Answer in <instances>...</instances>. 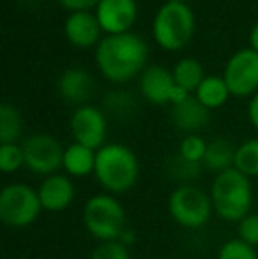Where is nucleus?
Wrapping results in <instances>:
<instances>
[{
	"label": "nucleus",
	"instance_id": "2f4dec72",
	"mask_svg": "<svg viewBox=\"0 0 258 259\" xmlns=\"http://www.w3.org/2000/svg\"><path fill=\"white\" fill-rule=\"evenodd\" d=\"M249 45H251V48L258 53V23H255V27L249 32Z\"/></svg>",
	"mask_w": 258,
	"mask_h": 259
},
{
	"label": "nucleus",
	"instance_id": "f3484780",
	"mask_svg": "<svg viewBox=\"0 0 258 259\" xmlns=\"http://www.w3.org/2000/svg\"><path fill=\"white\" fill-rule=\"evenodd\" d=\"M96 150L83 147L80 143H72L64 152V169L71 177H87L96 171Z\"/></svg>",
	"mask_w": 258,
	"mask_h": 259
},
{
	"label": "nucleus",
	"instance_id": "7ed1b4c3",
	"mask_svg": "<svg viewBox=\"0 0 258 259\" xmlns=\"http://www.w3.org/2000/svg\"><path fill=\"white\" fill-rule=\"evenodd\" d=\"M212 208L221 219L230 222H241L249 215L253 201L251 182L249 177L232 167L217 173L210 191Z\"/></svg>",
	"mask_w": 258,
	"mask_h": 259
},
{
	"label": "nucleus",
	"instance_id": "a211bd4d",
	"mask_svg": "<svg viewBox=\"0 0 258 259\" xmlns=\"http://www.w3.org/2000/svg\"><path fill=\"white\" fill-rule=\"evenodd\" d=\"M235 152H237V148L232 147L230 141L223 140V138H216V140L207 143V152L202 164L205 169L223 173V171L234 167Z\"/></svg>",
	"mask_w": 258,
	"mask_h": 259
},
{
	"label": "nucleus",
	"instance_id": "412c9836",
	"mask_svg": "<svg viewBox=\"0 0 258 259\" xmlns=\"http://www.w3.org/2000/svg\"><path fill=\"white\" fill-rule=\"evenodd\" d=\"M21 129L23 123L18 109L7 103L0 104V145L14 143L20 138Z\"/></svg>",
	"mask_w": 258,
	"mask_h": 259
},
{
	"label": "nucleus",
	"instance_id": "39448f33",
	"mask_svg": "<svg viewBox=\"0 0 258 259\" xmlns=\"http://www.w3.org/2000/svg\"><path fill=\"white\" fill-rule=\"evenodd\" d=\"M83 224L101 242L119 240L126 229V211L112 194H96L83 208Z\"/></svg>",
	"mask_w": 258,
	"mask_h": 259
},
{
	"label": "nucleus",
	"instance_id": "0eeeda50",
	"mask_svg": "<svg viewBox=\"0 0 258 259\" xmlns=\"http://www.w3.org/2000/svg\"><path fill=\"white\" fill-rule=\"evenodd\" d=\"M212 199L193 185L182 184L170 194L168 211L182 228L196 229L209 222L212 213Z\"/></svg>",
	"mask_w": 258,
	"mask_h": 259
},
{
	"label": "nucleus",
	"instance_id": "dca6fc26",
	"mask_svg": "<svg viewBox=\"0 0 258 259\" xmlns=\"http://www.w3.org/2000/svg\"><path fill=\"white\" fill-rule=\"evenodd\" d=\"M209 111L210 109H207L196 97L190 96L182 103L173 104L172 122L179 131L195 134L209 123Z\"/></svg>",
	"mask_w": 258,
	"mask_h": 259
},
{
	"label": "nucleus",
	"instance_id": "423d86ee",
	"mask_svg": "<svg viewBox=\"0 0 258 259\" xmlns=\"http://www.w3.org/2000/svg\"><path fill=\"white\" fill-rule=\"evenodd\" d=\"M43 206L38 191L25 184H9L0 191V219L9 228H27L39 217Z\"/></svg>",
	"mask_w": 258,
	"mask_h": 259
},
{
	"label": "nucleus",
	"instance_id": "6e6552de",
	"mask_svg": "<svg viewBox=\"0 0 258 259\" xmlns=\"http://www.w3.org/2000/svg\"><path fill=\"white\" fill-rule=\"evenodd\" d=\"M25 166L35 175L52 177L64 166V152L60 141L50 134H32L21 145Z\"/></svg>",
	"mask_w": 258,
	"mask_h": 259
},
{
	"label": "nucleus",
	"instance_id": "6ab92c4d",
	"mask_svg": "<svg viewBox=\"0 0 258 259\" xmlns=\"http://www.w3.org/2000/svg\"><path fill=\"white\" fill-rule=\"evenodd\" d=\"M230 90H228L227 83H225L223 76H207L202 83H200L198 90L195 92V97L200 101L207 109H216L221 108L230 97Z\"/></svg>",
	"mask_w": 258,
	"mask_h": 259
},
{
	"label": "nucleus",
	"instance_id": "ddd939ff",
	"mask_svg": "<svg viewBox=\"0 0 258 259\" xmlns=\"http://www.w3.org/2000/svg\"><path fill=\"white\" fill-rule=\"evenodd\" d=\"M175 79L173 74L163 65H151L141 72L140 90L147 101L152 104L172 103V96L175 92Z\"/></svg>",
	"mask_w": 258,
	"mask_h": 259
},
{
	"label": "nucleus",
	"instance_id": "c756f323",
	"mask_svg": "<svg viewBox=\"0 0 258 259\" xmlns=\"http://www.w3.org/2000/svg\"><path fill=\"white\" fill-rule=\"evenodd\" d=\"M101 0H59V4L71 13H80V11H90L92 7L99 6Z\"/></svg>",
	"mask_w": 258,
	"mask_h": 259
},
{
	"label": "nucleus",
	"instance_id": "9b49d317",
	"mask_svg": "<svg viewBox=\"0 0 258 259\" xmlns=\"http://www.w3.org/2000/svg\"><path fill=\"white\" fill-rule=\"evenodd\" d=\"M94 14L101 28L110 35L126 34L136 20V2L134 0H101Z\"/></svg>",
	"mask_w": 258,
	"mask_h": 259
},
{
	"label": "nucleus",
	"instance_id": "393cba45",
	"mask_svg": "<svg viewBox=\"0 0 258 259\" xmlns=\"http://www.w3.org/2000/svg\"><path fill=\"white\" fill-rule=\"evenodd\" d=\"M217 259H258V254L255 247L248 245L241 238H234L221 245Z\"/></svg>",
	"mask_w": 258,
	"mask_h": 259
},
{
	"label": "nucleus",
	"instance_id": "4468645a",
	"mask_svg": "<svg viewBox=\"0 0 258 259\" xmlns=\"http://www.w3.org/2000/svg\"><path fill=\"white\" fill-rule=\"evenodd\" d=\"M38 196L43 210L62 211L75 199V185L69 177L57 173L43 180L38 189Z\"/></svg>",
	"mask_w": 258,
	"mask_h": 259
},
{
	"label": "nucleus",
	"instance_id": "2eb2a0df",
	"mask_svg": "<svg viewBox=\"0 0 258 259\" xmlns=\"http://www.w3.org/2000/svg\"><path fill=\"white\" fill-rule=\"evenodd\" d=\"M59 94L67 104L85 106L83 103H87L94 94L92 76L80 67L67 69L59 79Z\"/></svg>",
	"mask_w": 258,
	"mask_h": 259
},
{
	"label": "nucleus",
	"instance_id": "f03ea898",
	"mask_svg": "<svg viewBox=\"0 0 258 259\" xmlns=\"http://www.w3.org/2000/svg\"><path fill=\"white\" fill-rule=\"evenodd\" d=\"M94 175L106 192L124 194L136 185L140 164H138L136 155L124 145H104L96 154Z\"/></svg>",
	"mask_w": 258,
	"mask_h": 259
},
{
	"label": "nucleus",
	"instance_id": "cd10ccee",
	"mask_svg": "<svg viewBox=\"0 0 258 259\" xmlns=\"http://www.w3.org/2000/svg\"><path fill=\"white\" fill-rule=\"evenodd\" d=\"M170 173L175 178H179V180H193L200 175V164L190 162V160L177 155L170 162Z\"/></svg>",
	"mask_w": 258,
	"mask_h": 259
},
{
	"label": "nucleus",
	"instance_id": "5701e85b",
	"mask_svg": "<svg viewBox=\"0 0 258 259\" xmlns=\"http://www.w3.org/2000/svg\"><path fill=\"white\" fill-rule=\"evenodd\" d=\"M205 152H207V141L203 138H200L198 134H190V136H186L180 141L179 155L182 159L190 160V162L202 164Z\"/></svg>",
	"mask_w": 258,
	"mask_h": 259
},
{
	"label": "nucleus",
	"instance_id": "1a4fd4ad",
	"mask_svg": "<svg viewBox=\"0 0 258 259\" xmlns=\"http://www.w3.org/2000/svg\"><path fill=\"white\" fill-rule=\"evenodd\" d=\"M223 79L232 96H255L258 92V53L253 48H246L232 55L225 67Z\"/></svg>",
	"mask_w": 258,
	"mask_h": 259
},
{
	"label": "nucleus",
	"instance_id": "473e14b6",
	"mask_svg": "<svg viewBox=\"0 0 258 259\" xmlns=\"http://www.w3.org/2000/svg\"><path fill=\"white\" fill-rule=\"evenodd\" d=\"M166 2H179V4H186L188 0H166Z\"/></svg>",
	"mask_w": 258,
	"mask_h": 259
},
{
	"label": "nucleus",
	"instance_id": "f257e3e1",
	"mask_svg": "<svg viewBox=\"0 0 258 259\" xmlns=\"http://www.w3.org/2000/svg\"><path fill=\"white\" fill-rule=\"evenodd\" d=\"M149 48L136 34H117L103 37L96 46V64L106 79L124 83L134 78L147 62Z\"/></svg>",
	"mask_w": 258,
	"mask_h": 259
},
{
	"label": "nucleus",
	"instance_id": "7c9ffc66",
	"mask_svg": "<svg viewBox=\"0 0 258 259\" xmlns=\"http://www.w3.org/2000/svg\"><path fill=\"white\" fill-rule=\"evenodd\" d=\"M248 116H249V120H251L253 125H255L256 129H258V92L251 97V101H249Z\"/></svg>",
	"mask_w": 258,
	"mask_h": 259
},
{
	"label": "nucleus",
	"instance_id": "aec40b11",
	"mask_svg": "<svg viewBox=\"0 0 258 259\" xmlns=\"http://www.w3.org/2000/svg\"><path fill=\"white\" fill-rule=\"evenodd\" d=\"M172 74L177 85L182 87L190 94L196 92L200 83L205 79L202 64L198 60H195V58H182V60H179L175 64V67H173Z\"/></svg>",
	"mask_w": 258,
	"mask_h": 259
},
{
	"label": "nucleus",
	"instance_id": "bb28decb",
	"mask_svg": "<svg viewBox=\"0 0 258 259\" xmlns=\"http://www.w3.org/2000/svg\"><path fill=\"white\" fill-rule=\"evenodd\" d=\"M90 259H131L128 245H124L119 240L103 242L94 249Z\"/></svg>",
	"mask_w": 258,
	"mask_h": 259
},
{
	"label": "nucleus",
	"instance_id": "a878e982",
	"mask_svg": "<svg viewBox=\"0 0 258 259\" xmlns=\"http://www.w3.org/2000/svg\"><path fill=\"white\" fill-rule=\"evenodd\" d=\"M104 106L112 115L117 116H126L134 109V101L131 97V94L117 90V92H110L104 99Z\"/></svg>",
	"mask_w": 258,
	"mask_h": 259
},
{
	"label": "nucleus",
	"instance_id": "20e7f679",
	"mask_svg": "<svg viewBox=\"0 0 258 259\" xmlns=\"http://www.w3.org/2000/svg\"><path fill=\"white\" fill-rule=\"evenodd\" d=\"M195 32V16L188 4L166 2L156 13L152 35L161 48L168 52L182 50Z\"/></svg>",
	"mask_w": 258,
	"mask_h": 259
},
{
	"label": "nucleus",
	"instance_id": "f8f14e48",
	"mask_svg": "<svg viewBox=\"0 0 258 259\" xmlns=\"http://www.w3.org/2000/svg\"><path fill=\"white\" fill-rule=\"evenodd\" d=\"M101 28L96 14L90 11L71 13L64 21V35L71 45L78 48H90L101 42Z\"/></svg>",
	"mask_w": 258,
	"mask_h": 259
},
{
	"label": "nucleus",
	"instance_id": "b1692460",
	"mask_svg": "<svg viewBox=\"0 0 258 259\" xmlns=\"http://www.w3.org/2000/svg\"><path fill=\"white\" fill-rule=\"evenodd\" d=\"M25 166L23 148L16 143L0 145V169L4 173H14Z\"/></svg>",
	"mask_w": 258,
	"mask_h": 259
},
{
	"label": "nucleus",
	"instance_id": "4be33fe9",
	"mask_svg": "<svg viewBox=\"0 0 258 259\" xmlns=\"http://www.w3.org/2000/svg\"><path fill=\"white\" fill-rule=\"evenodd\" d=\"M234 167L246 177H258V138L248 140L237 148Z\"/></svg>",
	"mask_w": 258,
	"mask_h": 259
},
{
	"label": "nucleus",
	"instance_id": "c85d7f7f",
	"mask_svg": "<svg viewBox=\"0 0 258 259\" xmlns=\"http://www.w3.org/2000/svg\"><path fill=\"white\" fill-rule=\"evenodd\" d=\"M239 238L251 247H258V213H249L239 222Z\"/></svg>",
	"mask_w": 258,
	"mask_h": 259
},
{
	"label": "nucleus",
	"instance_id": "9d476101",
	"mask_svg": "<svg viewBox=\"0 0 258 259\" xmlns=\"http://www.w3.org/2000/svg\"><path fill=\"white\" fill-rule=\"evenodd\" d=\"M69 127L75 136V143L89 147L92 150H99L104 147L106 120H104L103 113L94 106H80L72 113Z\"/></svg>",
	"mask_w": 258,
	"mask_h": 259
}]
</instances>
